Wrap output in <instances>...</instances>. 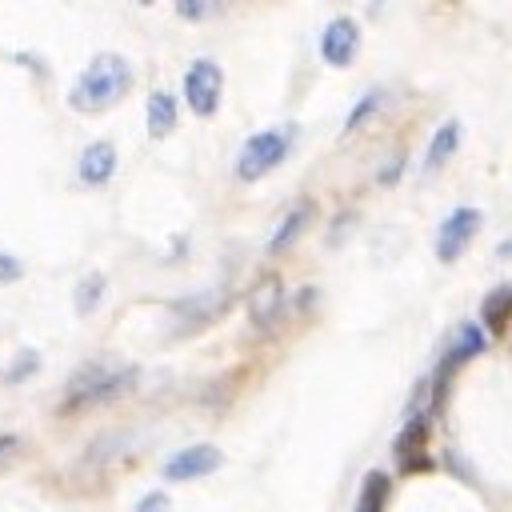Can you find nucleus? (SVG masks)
Wrapping results in <instances>:
<instances>
[{
    "label": "nucleus",
    "mask_w": 512,
    "mask_h": 512,
    "mask_svg": "<svg viewBox=\"0 0 512 512\" xmlns=\"http://www.w3.org/2000/svg\"><path fill=\"white\" fill-rule=\"evenodd\" d=\"M388 476L384 472H368L364 484H360V496H356V512H384L388 508Z\"/></svg>",
    "instance_id": "obj_15"
},
{
    "label": "nucleus",
    "mask_w": 512,
    "mask_h": 512,
    "mask_svg": "<svg viewBox=\"0 0 512 512\" xmlns=\"http://www.w3.org/2000/svg\"><path fill=\"white\" fill-rule=\"evenodd\" d=\"M296 140V128L292 124H280V128H264V132H252L236 156V180L252 184L260 176H268L272 168H280V160L288 156Z\"/></svg>",
    "instance_id": "obj_2"
},
{
    "label": "nucleus",
    "mask_w": 512,
    "mask_h": 512,
    "mask_svg": "<svg viewBox=\"0 0 512 512\" xmlns=\"http://www.w3.org/2000/svg\"><path fill=\"white\" fill-rule=\"evenodd\" d=\"M220 92H224V72L216 60H192L184 72V100L196 116H212L220 108Z\"/></svg>",
    "instance_id": "obj_4"
},
{
    "label": "nucleus",
    "mask_w": 512,
    "mask_h": 512,
    "mask_svg": "<svg viewBox=\"0 0 512 512\" xmlns=\"http://www.w3.org/2000/svg\"><path fill=\"white\" fill-rule=\"evenodd\" d=\"M176 12L188 16V20H204V16L216 12V8H212V4H188V0H184V4H176Z\"/></svg>",
    "instance_id": "obj_22"
},
{
    "label": "nucleus",
    "mask_w": 512,
    "mask_h": 512,
    "mask_svg": "<svg viewBox=\"0 0 512 512\" xmlns=\"http://www.w3.org/2000/svg\"><path fill=\"white\" fill-rule=\"evenodd\" d=\"M476 232H480V212H476V208H456V212H448V220H444L440 232H436V256H440V264L460 260Z\"/></svg>",
    "instance_id": "obj_6"
},
{
    "label": "nucleus",
    "mask_w": 512,
    "mask_h": 512,
    "mask_svg": "<svg viewBox=\"0 0 512 512\" xmlns=\"http://www.w3.org/2000/svg\"><path fill=\"white\" fill-rule=\"evenodd\" d=\"M356 48H360V24L352 16H332L320 32V56L324 64L332 68H348L356 60Z\"/></svg>",
    "instance_id": "obj_7"
},
{
    "label": "nucleus",
    "mask_w": 512,
    "mask_h": 512,
    "mask_svg": "<svg viewBox=\"0 0 512 512\" xmlns=\"http://www.w3.org/2000/svg\"><path fill=\"white\" fill-rule=\"evenodd\" d=\"M132 64L120 52H100L84 64V72L68 88V104L76 112H108L116 108L132 88Z\"/></svg>",
    "instance_id": "obj_1"
},
{
    "label": "nucleus",
    "mask_w": 512,
    "mask_h": 512,
    "mask_svg": "<svg viewBox=\"0 0 512 512\" xmlns=\"http://www.w3.org/2000/svg\"><path fill=\"white\" fill-rule=\"evenodd\" d=\"M32 368H36V352H24V360H20L16 368H8V384H20V380H24Z\"/></svg>",
    "instance_id": "obj_21"
},
{
    "label": "nucleus",
    "mask_w": 512,
    "mask_h": 512,
    "mask_svg": "<svg viewBox=\"0 0 512 512\" xmlns=\"http://www.w3.org/2000/svg\"><path fill=\"white\" fill-rule=\"evenodd\" d=\"M312 212H316V204L312 200H300V204H292L288 212H284V220H280V228L272 232V240H268V252L276 256V252H284L304 228H308V220H312Z\"/></svg>",
    "instance_id": "obj_12"
},
{
    "label": "nucleus",
    "mask_w": 512,
    "mask_h": 512,
    "mask_svg": "<svg viewBox=\"0 0 512 512\" xmlns=\"http://www.w3.org/2000/svg\"><path fill=\"white\" fill-rule=\"evenodd\" d=\"M480 320H484V328H488L492 336H500V332L508 328V320H512V288H508V284H500V288H492V292L484 296Z\"/></svg>",
    "instance_id": "obj_14"
},
{
    "label": "nucleus",
    "mask_w": 512,
    "mask_h": 512,
    "mask_svg": "<svg viewBox=\"0 0 512 512\" xmlns=\"http://www.w3.org/2000/svg\"><path fill=\"white\" fill-rule=\"evenodd\" d=\"M104 284H108V280H104L100 272H88V276L76 284V312H80V316H88V312L100 304V296H104Z\"/></svg>",
    "instance_id": "obj_17"
},
{
    "label": "nucleus",
    "mask_w": 512,
    "mask_h": 512,
    "mask_svg": "<svg viewBox=\"0 0 512 512\" xmlns=\"http://www.w3.org/2000/svg\"><path fill=\"white\" fill-rule=\"evenodd\" d=\"M220 464H224V452L216 444H188L164 460V480H172V484L200 480V476H212Z\"/></svg>",
    "instance_id": "obj_5"
},
{
    "label": "nucleus",
    "mask_w": 512,
    "mask_h": 512,
    "mask_svg": "<svg viewBox=\"0 0 512 512\" xmlns=\"http://www.w3.org/2000/svg\"><path fill=\"white\" fill-rule=\"evenodd\" d=\"M276 308H280V284L276 280L256 284V292H252V320L256 324H268L276 316Z\"/></svg>",
    "instance_id": "obj_16"
},
{
    "label": "nucleus",
    "mask_w": 512,
    "mask_h": 512,
    "mask_svg": "<svg viewBox=\"0 0 512 512\" xmlns=\"http://www.w3.org/2000/svg\"><path fill=\"white\" fill-rule=\"evenodd\" d=\"M12 444H16V440H12V436H0V456H4V452H8V448H12Z\"/></svg>",
    "instance_id": "obj_24"
},
{
    "label": "nucleus",
    "mask_w": 512,
    "mask_h": 512,
    "mask_svg": "<svg viewBox=\"0 0 512 512\" xmlns=\"http://www.w3.org/2000/svg\"><path fill=\"white\" fill-rule=\"evenodd\" d=\"M392 452H396L400 472H428V468H432V460H428V420H424V416H412V420L400 428Z\"/></svg>",
    "instance_id": "obj_9"
},
{
    "label": "nucleus",
    "mask_w": 512,
    "mask_h": 512,
    "mask_svg": "<svg viewBox=\"0 0 512 512\" xmlns=\"http://www.w3.org/2000/svg\"><path fill=\"white\" fill-rule=\"evenodd\" d=\"M112 172H116V144H112V140H92V144L80 152V160H76V176H80L88 188L108 184Z\"/></svg>",
    "instance_id": "obj_10"
},
{
    "label": "nucleus",
    "mask_w": 512,
    "mask_h": 512,
    "mask_svg": "<svg viewBox=\"0 0 512 512\" xmlns=\"http://www.w3.org/2000/svg\"><path fill=\"white\" fill-rule=\"evenodd\" d=\"M136 380V368H104V364H92L84 368L80 376H72V388H68V400H64V412L72 408H92V404H108L116 396H124Z\"/></svg>",
    "instance_id": "obj_3"
},
{
    "label": "nucleus",
    "mask_w": 512,
    "mask_h": 512,
    "mask_svg": "<svg viewBox=\"0 0 512 512\" xmlns=\"http://www.w3.org/2000/svg\"><path fill=\"white\" fill-rule=\"evenodd\" d=\"M484 328L480 324H460V332H456V344L448 348V356H444V364H440V372H436V408L444 404V388H448V376L460 368V364H468L472 356H480L484 352Z\"/></svg>",
    "instance_id": "obj_8"
},
{
    "label": "nucleus",
    "mask_w": 512,
    "mask_h": 512,
    "mask_svg": "<svg viewBox=\"0 0 512 512\" xmlns=\"http://www.w3.org/2000/svg\"><path fill=\"white\" fill-rule=\"evenodd\" d=\"M132 512H168V496L164 492H144Z\"/></svg>",
    "instance_id": "obj_20"
},
{
    "label": "nucleus",
    "mask_w": 512,
    "mask_h": 512,
    "mask_svg": "<svg viewBox=\"0 0 512 512\" xmlns=\"http://www.w3.org/2000/svg\"><path fill=\"white\" fill-rule=\"evenodd\" d=\"M380 104H384V88H368V92L352 104V112H348V120H344V132H356V128H360V124H364Z\"/></svg>",
    "instance_id": "obj_18"
},
{
    "label": "nucleus",
    "mask_w": 512,
    "mask_h": 512,
    "mask_svg": "<svg viewBox=\"0 0 512 512\" xmlns=\"http://www.w3.org/2000/svg\"><path fill=\"white\" fill-rule=\"evenodd\" d=\"M20 276H24V264H20L12 252L0 248V284H12V280H20Z\"/></svg>",
    "instance_id": "obj_19"
},
{
    "label": "nucleus",
    "mask_w": 512,
    "mask_h": 512,
    "mask_svg": "<svg viewBox=\"0 0 512 512\" xmlns=\"http://www.w3.org/2000/svg\"><path fill=\"white\" fill-rule=\"evenodd\" d=\"M460 148V120H444L436 132H432V140H428V152H424V172H440L448 160H452V152Z\"/></svg>",
    "instance_id": "obj_11"
},
{
    "label": "nucleus",
    "mask_w": 512,
    "mask_h": 512,
    "mask_svg": "<svg viewBox=\"0 0 512 512\" xmlns=\"http://www.w3.org/2000/svg\"><path fill=\"white\" fill-rule=\"evenodd\" d=\"M400 168H404V160H400V156H396V160H392V164H388V168H384V172H380V184H392V180H396V176H400Z\"/></svg>",
    "instance_id": "obj_23"
},
{
    "label": "nucleus",
    "mask_w": 512,
    "mask_h": 512,
    "mask_svg": "<svg viewBox=\"0 0 512 512\" xmlns=\"http://www.w3.org/2000/svg\"><path fill=\"white\" fill-rule=\"evenodd\" d=\"M172 128H176V96L164 92V88H156L148 96V136L152 140H164Z\"/></svg>",
    "instance_id": "obj_13"
}]
</instances>
